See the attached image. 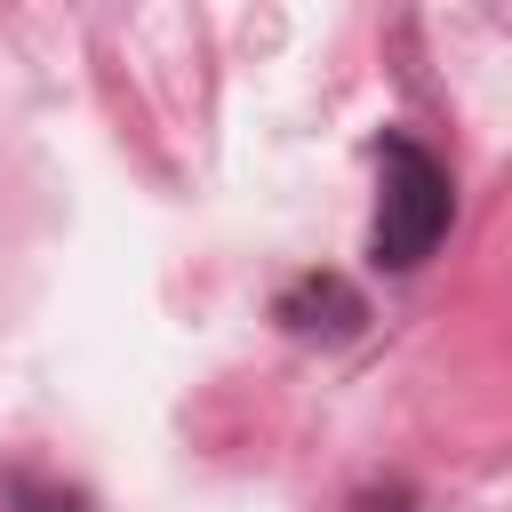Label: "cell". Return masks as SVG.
I'll list each match as a JSON object with an SVG mask.
<instances>
[{
    "label": "cell",
    "instance_id": "6da1fadb",
    "mask_svg": "<svg viewBox=\"0 0 512 512\" xmlns=\"http://www.w3.org/2000/svg\"><path fill=\"white\" fill-rule=\"evenodd\" d=\"M456 224V192H448V168L408 144V136H384L376 144V264L384 272H416Z\"/></svg>",
    "mask_w": 512,
    "mask_h": 512
},
{
    "label": "cell",
    "instance_id": "7a4b0ae2",
    "mask_svg": "<svg viewBox=\"0 0 512 512\" xmlns=\"http://www.w3.org/2000/svg\"><path fill=\"white\" fill-rule=\"evenodd\" d=\"M280 320H288L296 336H352V328L368 320V304H360L336 272H312V280H296V288L280 296Z\"/></svg>",
    "mask_w": 512,
    "mask_h": 512
}]
</instances>
